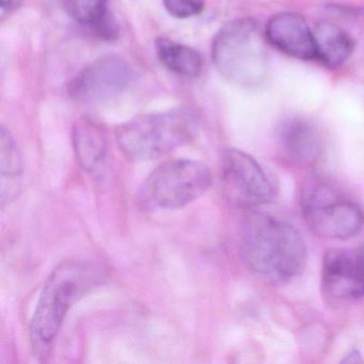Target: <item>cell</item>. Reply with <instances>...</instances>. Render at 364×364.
<instances>
[{
	"instance_id": "6",
	"label": "cell",
	"mask_w": 364,
	"mask_h": 364,
	"mask_svg": "<svg viewBox=\"0 0 364 364\" xmlns=\"http://www.w3.org/2000/svg\"><path fill=\"white\" fill-rule=\"evenodd\" d=\"M301 208L306 225L318 237L348 240L357 235L364 225L361 208L323 183L315 182L306 187Z\"/></svg>"
},
{
	"instance_id": "15",
	"label": "cell",
	"mask_w": 364,
	"mask_h": 364,
	"mask_svg": "<svg viewBox=\"0 0 364 364\" xmlns=\"http://www.w3.org/2000/svg\"><path fill=\"white\" fill-rule=\"evenodd\" d=\"M0 176L1 206L18 198L22 186L23 161L20 150L9 131L1 127L0 133Z\"/></svg>"
},
{
	"instance_id": "2",
	"label": "cell",
	"mask_w": 364,
	"mask_h": 364,
	"mask_svg": "<svg viewBox=\"0 0 364 364\" xmlns=\"http://www.w3.org/2000/svg\"><path fill=\"white\" fill-rule=\"evenodd\" d=\"M105 270L86 259H71L59 264L44 283L31 321V346L44 360L50 353L61 325L72 306L91 289L101 284Z\"/></svg>"
},
{
	"instance_id": "12",
	"label": "cell",
	"mask_w": 364,
	"mask_h": 364,
	"mask_svg": "<svg viewBox=\"0 0 364 364\" xmlns=\"http://www.w3.org/2000/svg\"><path fill=\"white\" fill-rule=\"evenodd\" d=\"M280 144L285 156L300 165L314 163L321 152V139L318 131L304 119H291L282 125Z\"/></svg>"
},
{
	"instance_id": "16",
	"label": "cell",
	"mask_w": 364,
	"mask_h": 364,
	"mask_svg": "<svg viewBox=\"0 0 364 364\" xmlns=\"http://www.w3.org/2000/svg\"><path fill=\"white\" fill-rule=\"evenodd\" d=\"M155 48L159 61L172 73L186 78H196L201 73V56L191 46L159 37Z\"/></svg>"
},
{
	"instance_id": "18",
	"label": "cell",
	"mask_w": 364,
	"mask_h": 364,
	"mask_svg": "<svg viewBox=\"0 0 364 364\" xmlns=\"http://www.w3.org/2000/svg\"><path fill=\"white\" fill-rule=\"evenodd\" d=\"M343 362H348V363H358V362H363V359L361 358L359 351L353 349L348 355L345 357Z\"/></svg>"
},
{
	"instance_id": "1",
	"label": "cell",
	"mask_w": 364,
	"mask_h": 364,
	"mask_svg": "<svg viewBox=\"0 0 364 364\" xmlns=\"http://www.w3.org/2000/svg\"><path fill=\"white\" fill-rule=\"evenodd\" d=\"M240 250L250 270L272 284L299 276L308 259L306 242L293 225L255 210L245 216Z\"/></svg>"
},
{
	"instance_id": "13",
	"label": "cell",
	"mask_w": 364,
	"mask_h": 364,
	"mask_svg": "<svg viewBox=\"0 0 364 364\" xmlns=\"http://www.w3.org/2000/svg\"><path fill=\"white\" fill-rule=\"evenodd\" d=\"M75 22L104 40L118 37L116 20L110 14L109 0H59Z\"/></svg>"
},
{
	"instance_id": "11",
	"label": "cell",
	"mask_w": 364,
	"mask_h": 364,
	"mask_svg": "<svg viewBox=\"0 0 364 364\" xmlns=\"http://www.w3.org/2000/svg\"><path fill=\"white\" fill-rule=\"evenodd\" d=\"M76 161L87 172H95L103 166L108 152L107 134L101 123L89 117L75 121L72 131Z\"/></svg>"
},
{
	"instance_id": "5",
	"label": "cell",
	"mask_w": 364,
	"mask_h": 364,
	"mask_svg": "<svg viewBox=\"0 0 364 364\" xmlns=\"http://www.w3.org/2000/svg\"><path fill=\"white\" fill-rule=\"evenodd\" d=\"M212 181L210 168L201 161H166L142 183L138 204L146 210H178L203 196Z\"/></svg>"
},
{
	"instance_id": "3",
	"label": "cell",
	"mask_w": 364,
	"mask_h": 364,
	"mask_svg": "<svg viewBox=\"0 0 364 364\" xmlns=\"http://www.w3.org/2000/svg\"><path fill=\"white\" fill-rule=\"evenodd\" d=\"M198 119L185 108L142 114L119 125L116 140L121 152L132 161L159 159L195 139Z\"/></svg>"
},
{
	"instance_id": "19",
	"label": "cell",
	"mask_w": 364,
	"mask_h": 364,
	"mask_svg": "<svg viewBox=\"0 0 364 364\" xmlns=\"http://www.w3.org/2000/svg\"><path fill=\"white\" fill-rule=\"evenodd\" d=\"M18 0H1V12L5 14L16 5Z\"/></svg>"
},
{
	"instance_id": "9",
	"label": "cell",
	"mask_w": 364,
	"mask_h": 364,
	"mask_svg": "<svg viewBox=\"0 0 364 364\" xmlns=\"http://www.w3.org/2000/svg\"><path fill=\"white\" fill-rule=\"evenodd\" d=\"M321 293L329 304H353L364 297V270L358 253L329 249L323 255Z\"/></svg>"
},
{
	"instance_id": "14",
	"label": "cell",
	"mask_w": 364,
	"mask_h": 364,
	"mask_svg": "<svg viewBox=\"0 0 364 364\" xmlns=\"http://www.w3.org/2000/svg\"><path fill=\"white\" fill-rule=\"evenodd\" d=\"M317 60L329 69L342 67L353 54L355 43L350 36L333 23L321 22L313 29Z\"/></svg>"
},
{
	"instance_id": "7",
	"label": "cell",
	"mask_w": 364,
	"mask_h": 364,
	"mask_svg": "<svg viewBox=\"0 0 364 364\" xmlns=\"http://www.w3.org/2000/svg\"><path fill=\"white\" fill-rule=\"evenodd\" d=\"M223 181L230 199L248 210L269 204L276 197L265 170L244 151L229 149L223 153Z\"/></svg>"
},
{
	"instance_id": "17",
	"label": "cell",
	"mask_w": 364,
	"mask_h": 364,
	"mask_svg": "<svg viewBox=\"0 0 364 364\" xmlns=\"http://www.w3.org/2000/svg\"><path fill=\"white\" fill-rule=\"evenodd\" d=\"M164 7L176 18H189L203 12L204 0H164Z\"/></svg>"
},
{
	"instance_id": "8",
	"label": "cell",
	"mask_w": 364,
	"mask_h": 364,
	"mask_svg": "<svg viewBox=\"0 0 364 364\" xmlns=\"http://www.w3.org/2000/svg\"><path fill=\"white\" fill-rule=\"evenodd\" d=\"M133 80L131 63L120 55H107L87 65L69 85L76 103L99 104L120 95Z\"/></svg>"
},
{
	"instance_id": "4",
	"label": "cell",
	"mask_w": 364,
	"mask_h": 364,
	"mask_svg": "<svg viewBox=\"0 0 364 364\" xmlns=\"http://www.w3.org/2000/svg\"><path fill=\"white\" fill-rule=\"evenodd\" d=\"M265 38L257 21H232L215 36L213 63L223 77L237 86H263L269 73Z\"/></svg>"
},
{
	"instance_id": "20",
	"label": "cell",
	"mask_w": 364,
	"mask_h": 364,
	"mask_svg": "<svg viewBox=\"0 0 364 364\" xmlns=\"http://www.w3.org/2000/svg\"><path fill=\"white\" fill-rule=\"evenodd\" d=\"M358 253V257H359L360 263H361L362 268L364 270V249H361Z\"/></svg>"
},
{
	"instance_id": "10",
	"label": "cell",
	"mask_w": 364,
	"mask_h": 364,
	"mask_svg": "<svg viewBox=\"0 0 364 364\" xmlns=\"http://www.w3.org/2000/svg\"><path fill=\"white\" fill-rule=\"evenodd\" d=\"M266 40L283 54L299 60H317L314 35L304 16L294 12L274 14L266 25Z\"/></svg>"
}]
</instances>
